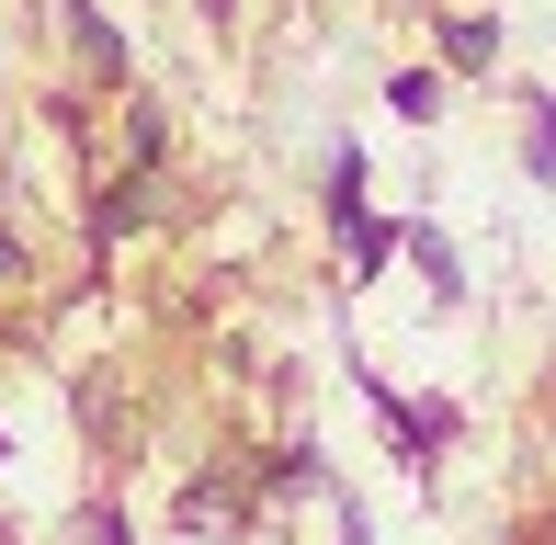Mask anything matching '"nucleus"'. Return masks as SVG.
<instances>
[{
  "mask_svg": "<svg viewBox=\"0 0 556 545\" xmlns=\"http://www.w3.org/2000/svg\"><path fill=\"white\" fill-rule=\"evenodd\" d=\"M522 170H534V182H556V103L522 114Z\"/></svg>",
  "mask_w": 556,
  "mask_h": 545,
  "instance_id": "39448f33",
  "label": "nucleus"
},
{
  "mask_svg": "<svg viewBox=\"0 0 556 545\" xmlns=\"http://www.w3.org/2000/svg\"><path fill=\"white\" fill-rule=\"evenodd\" d=\"M12 284H35V251H23V228L0 216V295H12Z\"/></svg>",
  "mask_w": 556,
  "mask_h": 545,
  "instance_id": "423d86ee",
  "label": "nucleus"
},
{
  "mask_svg": "<svg viewBox=\"0 0 556 545\" xmlns=\"http://www.w3.org/2000/svg\"><path fill=\"white\" fill-rule=\"evenodd\" d=\"M387 103H397V126H432V114H443V68H397Z\"/></svg>",
  "mask_w": 556,
  "mask_h": 545,
  "instance_id": "20e7f679",
  "label": "nucleus"
},
{
  "mask_svg": "<svg viewBox=\"0 0 556 545\" xmlns=\"http://www.w3.org/2000/svg\"><path fill=\"white\" fill-rule=\"evenodd\" d=\"M239 523V478H193L182 489V534H227Z\"/></svg>",
  "mask_w": 556,
  "mask_h": 545,
  "instance_id": "7ed1b4c3",
  "label": "nucleus"
},
{
  "mask_svg": "<svg viewBox=\"0 0 556 545\" xmlns=\"http://www.w3.org/2000/svg\"><path fill=\"white\" fill-rule=\"evenodd\" d=\"M489 58H500V23H489V12H443V68H466V80H477Z\"/></svg>",
  "mask_w": 556,
  "mask_h": 545,
  "instance_id": "f03ea898",
  "label": "nucleus"
},
{
  "mask_svg": "<svg viewBox=\"0 0 556 545\" xmlns=\"http://www.w3.org/2000/svg\"><path fill=\"white\" fill-rule=\"evenodd\" d=\"M114 137H125V170H170V114L148 91H114Z\"/></svg>",
  "mask_w": 556,
  "mask_h": 545,
  "instance_id": "f257e3e1",
  "label": "nucleus"
}]
</instances>
